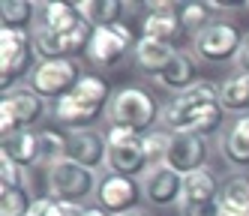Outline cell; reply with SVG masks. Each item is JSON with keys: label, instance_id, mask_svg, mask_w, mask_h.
<instances>
[{"label": "cell", "instance_id": "obj_1", "mask_svg": "<svg viewBox=\"0 0 249 216\" xmlns=\"http://www.w3.org/2000/svg\"><path fill=\"white\" fill-rule=\"evenodd\" d=\"M222 114L225 108L219 102V87L210 81H198L162 108V120L171 132H198L204 138L222 126Z\"/></svg>", "mask_w": 249, "mask_h": 216}, {"label": "cell", "instance_id": "obj_2", "mask_svg": "<svg viewBox=\"0 0 249 216\" xmlns=\"http://www.w3.org/2000/svg\"><path fill=\"white\" fill-rule=\"evenodd\" d=\"M108 105V84L99 75H84L69 96L54 102V117L69 129H90V123L102 117Z\"/></svg>", "mask_w": 249, "mask_h": 216}, {"label": "cell", "instance_id": "obj_3", "mask_svg": "<svg viewBox=\"0 0 249 216\" xmlns=\"http://www.w3.org/2000/svg\"><path fill=\"white\" fill-rule=\"evenodd\" d=\"M156 114H159V105L144 87H123L111 96V105H108L111 126H123V129H132L138 135L150 132Z\"/></svg>", "mask_w": 249, "mask_h": 216}, {"label": "cell", "instance_id": "obj_4", "mask_svg": "<svg viewBox=\"0 0 249 216\" xmlns=\"http://www.w3.org/2000/svg\"><path fill=\"white\" fill-rule=\"evenodd\" d=\"M42 114H45V99L30 84L12 87L0 99V132H3V138H9L21 129H30L36 120H42Z\"/></svg>", "mask_w": 249, "mask_h": 216}, {"label": "cell", "instance_id": "obj_5", "mask_svg": "<svg viewBox=\"0 0 249 216\" xmlns=\"http://www.w3.org/2000/svg\"><path fill=\"white\" fill-rule=\"evenodd\" d=\"M33 60H36V48H33L27 30L0 27V84H3V93L21 75H27V72L33 75V69H36Z\"/></svg>", "mask_w": 249, "mask_h": 216}, {"label": "cell", "instance_id": "obj_6", "mask_svg": "<svg viewBox=\"0 0 249 216\" xmlns=\"http://www.w3.org/2000/svg\"><path fill=\"white\" fill-rule=\"evenodd\" d=\"M96 174L90 168L78 165L72 159H60L54 165H48V195L66 204H81L87 195L96 189Z\"/></svg>", "mask_w": 249, "mask_h": 216}, {"label": "cell", "instance_id": "obj_7", "mask_svg": "<svg viewBox=\"0 0 249 216\" xmlns=\"http://www.w3.org/2000/svg\"><path fill=\"white\" fill-rule=\"evenodd\" d=\"M108 165H111V174H123V177L135 180V174H141L150 165L144 135L123 129V126H111L108 129Z\"/></svg>", "mask_w": 249, "mask_h": 216}, {"label": "cell", "instance_id": "obj_8", "mask_svg": "<svg viewBox=\"0 0 249 216\" xmlns=\"http://www.w3.org/2000/svg\"><path fill=\"white\" fill-rule=\"evenodd\" d=\"M84 75L78 72L75 60H42L30 75V87L42 99H63L78 87Z\"/></svg>", "mask_w": 249, "mask_h": 216}, {"label": "cell", "instance_id": "obj_9", "mask_svg": "<svg viewBox=\"0 0 249 216\" xmlns=\"http://www.w3.org/2000/svg\"><path fill=\"white\" fill-rule=\"evenodd\" d=\"M192 45L198 51V57L210 63H225V60H237V54L243 48V33L228 21H210L192 39Z\"/></svg>", "mask_w": 249, "mask_h": 216}, {"label": "cell", "instance_id": "obj_10", "mask_svg": "<svg viewBox=\"0 0 249 216\" xmlns=\"http://www.w3.org/2000/svg\"><path fill=\"white\" fill-rule=\"evenodd\" d=\"M132 45V30L126 24H114V27H93V36L87 42V60L96 69H111L129 54Z\"/></svg>", "mask_w": 249, "mask_h": 216}, {"label": "cell", "instance_id": "obj_11", "mask_svg": "<svg viewBox=\"0 0 249 216\" xmlns=\"http://www.w3.org/2000/svg\"><path fill=\"white\" fill-rule=\"evenodd\" d=\"M207 162V138L198 135V132H171V144H168V153H165V162L171 171L177 174H192L204 168Z\"/></svg>", "mask_w": 249, "mask_h": 216}, {"label": "cell", "instance_id": "obj_12", "mask_svg": "<svg viewBox=\"0 0 249 216\" xmlns=\"http://www.w3.org/2000/svg\"><path fill=\"white\" fill-rule=\"evenodd\" d=\"M96 198H99V207L108 213V216H120V213H129L135 210L141 189L135 186L132 177H123V174H105L96 186Z\"/></svg>", "mask_w": 249, "mask_h": 216}, {"label": "cell", "instance_id": "obj_13", "mask_svg": "<svg viewBox=\"0 0 249 216\" xmlns=\"http://www.w3.org/2000/svg\"><path fill=\"white\" fill-rule=\"evenodd\" d=\"M66 156L78 162L84 168H99L108 162V135H102L96 129H75L69 132V147H66Z\"/></svg>", "mask_w": 249, "mask_h": 216}, {"label": "cell", "instance_id": "obj_14", "mask_svg": "<svg viewBox=\"0 0 249 216\" xmlns=\"http://www.w3.org/2000/svg\"><path fill=\"white\" fill-rule=\"evenodd\" d=\"M144 195L153 207H171L183 198V174L171 171L168 165H156L144 177Z\"/></svg>", "mask_w": 249, "mask_h": 216}, {"label": "cell", "instance_id": "obj_15", "mask_svg": "<svg viewBox=\"0 0 249 216\" xmlns=\"http://www.w3.org/2000/svg\"><path fill=\"white\" fill-rule=\"evenodd\" d=\"M159 84L174 90V93H186L189 87L198 84V66H195V60L189 57V54L183 51H174V57L165 63V69L159 72Z\"/></svg>", "mask_w": 249, "mask_h": 216}, {"label": "cell", "instance_id": "obj_16", "mask_svg": "<svg viewBox=\"0 0 249 216\" xmlns=\"http://www.w3.org/2000/svg\"><path fill=\"white\" fill-rule=\"evenodd\" d=\"M0 153H6L15 165L30 168V165H36V162H42V138L33 129H21V132L3 138V150Z\"/></svg>", "mask_w": 249, "mask_h": 216}, {"label": "cell", "instance_id": "obj_17", "mask_svg": "<svg viewBox=\"0 0 249 216\" xmlns=\"http://www.w3.org/2000/svg\"><path fill=\"white\" fill-rule=\"evenodd\" d=\"M174 51H177V48L159 42V39H150V36H141V39L135 42V48H132L135 66H138L141 72H150V75H159V72L165 69V63L174 57Z\"/></svg>", "mask_w": 249, "mask_h": 216}, {"label": "cell", "instance_id": "obj_18", "mask_svg": "<svg viewBox=\"0 0 249 216\" xmlns=\"http://www.w3.org/2000/svg\"><path fill=\"white\" fill-rule=\"evenodd\" d=\"M219 180L210 168H198L183 177V198L180 201H192V204H204V201H219Z\"/></svg>", "mask_w": 249, "mask_h": 216}, {"label": "cell", "instance_id": "obj_19", "mask_svg": "<svg viewBox=\"0 0 249 216\" xmlns=\"http://www.w3.org/2000/svg\"><path fill=\"white\" fill-rule=\"evenodd\" d=\"M141 36H150V39L177 48L186 36V27L180 24V15H147L141 24Z\"/></svg>", "mask_w": 249, "mask_h": 216}, {"label": "cell", "instance_id": "obj_20", "mask_svg": "<svg viewBox=\"0 0 249 216\" xmlns=\"http://www.w3.org/2000/svg\"><path fill=\"white\" fill-rule=\"evenodd\" d=\"M42 15H45V27H51L54 33H69L81 27L87 18L81 15L78 3H63V0H51V3L42 6Z\"/></svg>", "mask_w": 249, "mask_h": 216}, {"label": "cell", "instance_id": "obj_21", "mask_svg": "<svg viewBox=\"0 0 249 216\" xmlns=\"http://www.w3.org/2000/svg\"><path fill=\"white\" fill-rule=\"evenodd\" d=\"M222 156L237 168L249 165V117H240L222 141Z\"/></svg>", "mask_w": 249, "mask_h": 216}, {"label": "cell", "instance_id": "obj_22", "mask_svg": "<svg viewBox=\"0 0 249 216\" xmlns=\"http://www.w3.org/2000/svg\"><path fill=\"white\" fill-rule=\"evenodd\" d=\"M219 207L222 210H237V213H249V174L237 171L231 174L225 183H222V192H219Z\"/></svg>", "mask_w": 249, "mask_h": 216}, {"label": "cell", "instance_id": "obj_23", "mask_svg": "<svg viewBox=\"0 0 249 216\" xmlns=\"http://www.w3.org/2000/svg\"><path fill=\"white\" fill-rule=\"evenodd\" d=\"M78 9L93 27H114L123 18L120 0H84V3H78Z\"/></svg>", "mask_w": 249, "mask_h": 216}, {"label": "cell", "instance_id": "obj_24", "mask_svg": "<svg viewBox=\"0 0 249 216\" xmlns=\"http://www.w3.org/2000/svg\"><path fill=\"white\" fill-rule=\"evenodd\" d=\"M219 102L225 111H249V75L237 72L219 84Z\"/></svg>", "mask_w": 249, "mask_h": 216}, {"label": "cell", "instance_id": "obj_25", "mask_svg": "<svg viewBox=\"0 0 249 216\" xmlns=\"http://www.w3.org/2000/svg\"><path fill=\"white\" fill-rule=\"evenodd\" d=\"M33 12H36V6L30 0H3L0 3V18H3V27L9 30H27Z\"/></svg>", "mask_w": 249, "mask_h": 216}, {"label": "cell", "instance_id": "obj_26", "mask_svg": "<svg viewBox=\"0 0 249 216\" xmlns=\"http://www.w3.org/2000/svg\"><path fill=\"white\" fill-rule=\"evenodd\" d=\"M33 201H36V198H30L27 186L3 189L0 192V216H30Z\"/></svg>", "mask_w": 249, "mask_h": 216}, {"label": "cell", "instance_id": "obj_27", "mask_svg": "<svg viewBox=\"0 0 249 216\" xmlns=\"http://www.w3.org/2000/svg\"><path fill=\"white\" fill-rule=\"evenodd\" d=\"M42 162L45 165H54V162L66 159V147H69V135H60L54 129H42Z\"/></svg>", "mask_w": 249, "mask_h": 216}, {"label": "cell", "instance_id": "obj_28", "mask_svg": "<svg viewBox=\"0 0 249 216\" xmlns=\"http://www.w3.org/2000/svg\"><path fill=\"white\" fill-rule=\"evenodd\" d=\"M180 24L186 27V33H195L198 36L210 21H207V15H210V9H207V3H183L180 6Z\"/></svg>", "mask_w": 249, "mask_h": 216}, {"label": "cell", "instance_id": "obj_29", "mask_svg": "<svg viewBox=\"0 0 249 216\" xmlns=\"http://www.w3.org/2000/svg\"><path fill=\"white\" fill-rule=\"evenodd\" d=\"M168 144H171V132H147L144 135V147H147V159L150 165H162L165 153H168Z\"/></svg>", "mask_w": 249, "mask_h": 216}, {"label": "cell", "instance_id": "obj_30", "mask_svg": "<svg viewBox=\"0 0 249 216\" xmlns=\"http://www.w3.org/2000/svg\"><path fill=\"white\" fill-rule=\"evenodd\" d=\"M0 180H3V189H18V186H24V171H21V165H15L6 153H0Z\"/></svg>", "mask_w": 249, "mask_h": 216}, {"label": "cell", "instance_id": "obj_31", "mask_svg": "<svg viewBox=\"0 0 249 216\" xmlns=\"http://www.w3.org/2000/svg\"><path fill=\"white\" fill-rule=\"evenodd\" d=\"M180 216H222V207L219 201H204V204L180 201Z\"/></svg>", "mask_w": 249, "mask_h": 216}, {"label": "cell", "instance_id": "obj_32", "mask_svg": "<svg viewBox=\"0 0 249 216\" xmlns=\"http://www.w3.org/2000/svg\"><path fill=\"white\" fill-rule=\"evenodd\" d=\"M237 66H240V72H246V75H249V33L243 36V48L237 54Z\"/></svg>", "mask_w": 249, "mask_h": 216}, {"label": "cell", "instance_id": "obj_33", "mask_svg": "<svg viewBox=\"0 0 249 216\" xmlns=\"http://www.w3.org/2000/svg\"><path fill=\"white\" fill-rule=\"evenodd\" d=\"M81 216H108V213H105L102 207H84V210H81Z\"/></svg>", "mask_w": 249, "mask_h": 216}, {"label": "cell", "instance_id": "obj_34", "mask_svg": "<svg viewBox=\"0 0 249 216\" xmlns=\"http://www.w3.org/2000/svg\"><path fill=\"white\" fill-rule=\"evenodd\" d=\"M222 216H249V213H237V210H222Z\"/></svg>", "mask_w": 249, "mask_h": 216}, {"label": "cell", "instance_id": "obj_35", "mask_svg": "<svg viewBox=\"0 0 249 216\" xmlns=\"http://www.w3.org/2000/svg\"><path fill=\"white\" fill-rule=\"evenodd\" d=\"M120 216H144L141 210H129V213H120Z\"/></svg>", "mask_w": 249, "mask_h": 216}]
</instances>
